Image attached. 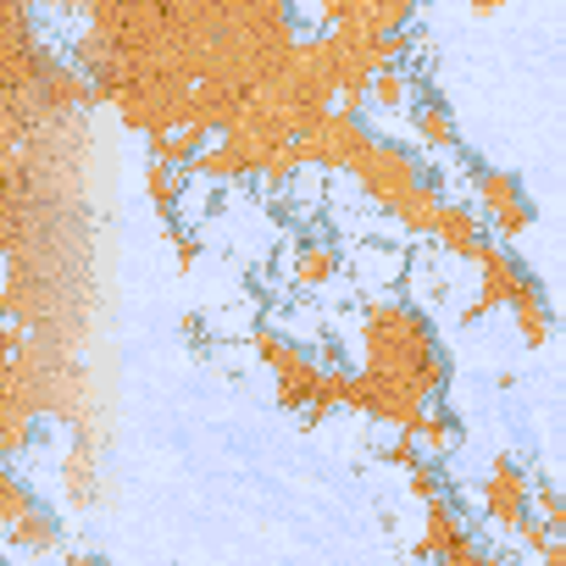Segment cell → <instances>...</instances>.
Returning <instances> with one entry per match:
<instances>
[{
	"label": "cell",
	"instance_id": "6da1fadb",
	"mask_svg": "<svg viewBox=\"0 0 566 566\" xmlns=\"http://www.w3.org/2000/svg\"><path fill=\"white\" fill-rule=\"evenodd\" d=\"M361 367L417 378L433 400L450 384V356L439 350V334L417 301H367L361 306Z\"/></svg>",
	"mask_w": 566,
	"mask_h": 566
},
{
	"label": "cell",
	"instance_id": "7a4b0ae2",
	"mask_svg": "<svg viewBox=\"0 0 566 566\" xmlns=\"http://www.w3.org/2000/svg\"><path fill=\"white\" fill-rule=\"evenodd\" d=\"M250 350L272 373V395H277L283 411H312V400L323 389V373H328V361L317 350H301L295 339H283L277 328H250Z\"/></svg>",
	"mask_w": 566,
	"mask_h": 566
},
{
	"label": "cell",
	"instance_id": "3957f363",
	"mask_svg": "<svg viewBox=\"0 0 566 566\" xmlns=\"http://www.w3.org/2000/svg\"><path fill=\"white\" fill-rule=\"evenodd\" d=\"M350 178H356V189L367 195V206H378V211L389 217V211H395V206H400L428 172H422V161H417L406 145H395V139H373L367 156L350 167Z\"/></svg>",
	"mask_w": 566,
	"mask_h": 566
},
{
	"label": "cell",
	"instance_id": "277c9868",
	"mask_svg": "<svg viewBox=\"0 0 566 566\" xmlns=\"http://www.w3.org/2000/svg\"><path fill=\"white\" fill-rule=\"evenodd\" d=\"M378 134L367 128V117L361 112H345V106H334L328 117H317L306 134H301V150H306V161L312 167H323V172H350L361 156H367V145H373Z\"/></svg>",
	"mask_w": 566,
	"mask_h": 566
},
{
	"label": "cell",
	"instance_id": "5b68a950",
	"mask_svg": "<svg viewBox=\"0 0 566 566\" xmlns=\"http://www.w3.org/2000/svg\"><path fill=\"white\" fill-rule=\"evenodd\" d=\"M472 206L483 211V222H489L494 239H505V244L533 228V200H527L522 178L505 172V167H478V172H472Z\"/></svg>",
	"mask_w": 566,
	"mask_h": 566
},
{
	"label": "cell",
	"instance_id": "8992f818",
	"mask_svg": "<svg viewBox=\"0 0 566 566\" xmlns=\"http://www.w3.org/2000/svg\"><path fill=\"white\" fill-rule=\"evenodd\" d=\"M533 489H538V483L522 472V461L494 455V461H489V472H483V483H478V505H483L489 527L516 538V527L533 516Z\"/></svg>",
	"mask_w": 566,
	"mask_h": 566
},
{
	"label": "cell",
	"instance_id": "52a82bcc",
	"mask_svg": "<svg viewBox=\"0 0 566 566\" xmlns=\"http://www.w3.org/2000/svg\"><path fill=\"white\" fill-rule=\"evenodd\" d=\"M422 560H489V544H478L461 522V511L450 505V494L422 505V538H417Z\"/></svg>",
	"mask_w": 566,
	"mask_h": 566
},
{
	"label": "cell",
	"instance_id": "ba28073f",
	"mask_svg": "<svg viewBox=\"0 0 566 566\" xmlns=\"http://www.w3.org/2000/svg\"><path fill=\"white\" fill-rule=\"evenodd\" d=\"M472 266H478V290H472V306H461V323H483L489 312L511 306V301H516V290L527 283L522 261H516L505 244H483V255H478Z\"/></svg>",
	"mask_w": 566,
	"mask_h": 566
},
{
	"label": "cell",
	"instance_id": "9c48e42d",
	"mask_svg": "<svg viewBox=\"0 0 566 566\" xmlns=\"http://www.w3.org/2000/svg\"><path fill=\"white\" fill-rule=\"evenodd\" d=\"M323 12V29H345V23H361V29H411V18L422 12L417 0H317Z\"/></svg>",
	"mask_w": 566,
	"mask_h": 566
},
{
	"label": "cell",
	"instance_id": "30bf717a",
	"mask_svg": "<svg viewBox=\"0 0 566 566\" xmlns=\"http://www.w3.org/2000/svg\"><path fill=\"white\" fill-rule=\"evenodd\" d=\"M489 222H483V211L478 206H461V200H444V217H439V228H433V244L450 255V261H478L483 255V244H489Z\"/></svg>",
	"mask_w": 566,
	"mask_h": 566
},
{
	"label": "cell",
	"instance_id": "8fae6325",
	"mask_svg": "<svg viewBox=\"0 0 566 566\" xmlns=\"http://www.w3.org/2000/svg\"><path fill=\"white\" fill-rule=\"evenodd\" d=\"M411 134H417V145H428L433 156H455V150H461L455 112H450V106H444V95H439V90H428L422 78H417V101H411Z\"/></svg>",
	"mask_w": 566,
	"mask_h": 566
},
{
	"label": "cell",
	"instance_id": "7c38bea8",
	"mask_svg": "<svg viewBox=\"0 0 566 566\" xmlns=\"http://www.w3.org/2000/svg\"><path fill=\"white\" fill-rule=\"evenodd\" d=\"M339 266H345L339 244L306 233V239L290 244V290H328V283L339 277Z\"/></svg>",
	"mask_w": 566,
	"mask_h": 566
},
{
	"label": "cell",
	"instance_id": "4fadbf2b",
	"mask_svg": "<svg viewBox=\"0 0 566 566\" xmlns=\"http://www.w3.org/2000/svg\"><path fill=\"white\" fill-rule=\"evenodd\" d=\"M350 272H356L361 290H400V283L411 277V255L395 250V244H356Z\"/></svg>",
	"mask_w": 566,
	"mask_h": 566
},
{
	"label": "cell",
	"instance_id": "5bb4252c",
	"mask_svg": "<svg viewBox=\"0 0 566 566\" xmlns=\"http://www.w3.org/2000/svg\"><path fill=\"white\" fill-rule=\"evenodd\" d=\"M444 178H422L395 211H389V222H400V233H417V239H433V228H439V217H444Z\"/></svg>",
	"mask_w": 566,
	"mask_h": 566
},
{
	"label": "cell",
	"instance_id": "9a60e30c",
	"mask_svg": "<svg viewBox=\"0 0 566 566\" xmlns=\"http://www.w3.org/2000/svg\"><path fill=\"white\" fill-rule=\"evenodd\" d=\"M511 312V323H516V339L527 345V350H538V345H549V301H544V290L527 277L522 290H516V301L505 306Z\"/></svg>",
	"mask_w": 566,
	"mask_h": 566
},
{
	"label": "cell",
	"instance_id": "2e32d148",
	"mask_svg": "<svg viewBox=\"0 0 566 566\" xmlns=\"http://www.w3.org/2000/svg\"><path fill=\"white\" fill-rule=\"evenodd\" d=\"M411 301L417 306H428V312H439V306H455L461 301V283H455V272L450 266H439V261H411Z\"/></svg>",
	"mask_w": 566,
	"mask_h": 566
},
{
	"label": "cell",
	"instance_id": "e0dca14e",
	"mask_svg": "<svg viewBox=\"0 0 566 566\" xmlns=\"http://www.w3.org/2000/svg\"><path fill=\"white\" fill-rule=\"evenodd\" d=\"M0 533H7V544H12V549H23V555H56V549H62V522H56L45 505H34L23 522L0 527Z\"/></svg>",
	"mask_w": 566,
	"mask_h": 566
},
{
	"label": "cell",
	"instance_id": "ac0fdd59",
	"mask_svg": "<svg viewBox=\"0 0 566 566\" xmlns=\"http://www.w3.org/2000/svg\"><path fill=\"white\" fill-rule=\"evenodd\" d=\"M195 178H211V184H222V189H233V184H244V178H255L250 172V161L239 156V145L222 134V139H211L200 156H195V167H189Z\"/></svg>",
	"mask_w": 566,
	"mask_h": 566
},
{
	"label": "cell",
	"instance_id": "d6986e66",
	"mask_svg": "<svg viewBox=\"0 0 566 566\" xmlns=\"http://www.w3.org/2000/svg\"><path fill=\"white\" fill-rule=\"evenodd\" d=\"M62 489H67V505L73 511H90L95 505V444H90V433L73 439V450L62 461Z\"/></svg>",
	"mask_w": 566,
	"mask_h": 566
},
{
	"label": "cell",
	"instance_id": "ffe728a7",
	"mask_svg": "<svg viewBox=\"0 0 566 566\" xmlns=\"http://www.w3.org/2000/svg\"><path fill=\"white\" fill-rule=\"evenodd\" d=\"M211 145V128H167V134H150V161H172V167H195V156Z\"/></svg>",
	"mask_w": 566,
	"mask_h": 566
},
{
	"label": "cell",
	"instance_id": "44dd1931",
	"mask_svg": "<svg viewBox=\"0 0 566 566\" xmlns=\"http://www.w3.org/2000/svg\"><path fill=\"white\" fill-rule=\"evenodd\" d=\"M406 433H417V444H422L433 461H444V455L461 450V422H455L444 406H428V411L417 417V428H406Z\"/></svg>",
	"mask_w": 566,
	"mask_h": 566
},
{
	"label": "cell",
	"instance_id": "7402d4cb",
	"mask_svg": "<svg viewBox=\"0 0 566 566\" xmlns=\"http://www.w3.org/2000/svg\"><path fill=\"white\" fill-rule=\"evenodd\" d=\"M411 101H417V78L406 73V62H395L373 78V112H400Z\"/></svg>",
	"mask_w": 566,
	"mask_h": 566
},
{
	"label": "cell",
	"instance_id": "603a6c76",
	"mask_svg": "<svg viewBox=\"0 0 566 566\" xmlns=\"http://www.w3.org/2000/svg\"><path fill=\"white\" fill-rule=\"evenodd\" d=\"M34 505H40V500H34V489L23 483V472H7V478H0V527L23 522Z\"/></svg>",
	"mask_w": 566,
	"mask_h": 566
},
{
	"label": "cell",
	"instance_id": "cb8c5ba5",
	"mask_svg": "<svg viewBox=\"0 0 566 566\" xmlns=\"http://www.w3.org/2000/svg\"><path fill=\"white\" fill-rule=\"evenodd\" d=\"M378 461H384V467H395V472H411L417 461H428V450L417 444V433H400V439H389V444L378 450Z\"/></svg>",
	"mask_w": 566,
	"mask_h": 566
},
{
	"label": "cell",
	"instance_id": "d4e9b609",
	"mask_svg": "<svg viewBox=\"0 0 566 566\" xmlns=\"http://www.w3.org/2000/svg\"><path fill=\"white\" fill-rule=\"evenodd\" d=\"M406 489H411L422 505H428V500H439V494H450V489H444V478H439V467H433V455H428V461H417V467L406 472Z\"/></svg>",
	"mask_w": 566,
	"mask_h": 566
},
{
	"label": "cell",
	"instance_id": "484cf974",
	"mask_svg": "<svg viewBox=\"0 0 566 566\" xmlns=\"http://www.w3.org/2000/svg\"><path fill=\"white\" fill-rule=\"evenodd\" d=\"M533 505H538V516L555 527V538H566V494L549 489V483H538V489H533Z\"/></svg>",
	"mask_w": 566,
	"mask_h": 566
},
{
	"label": "cell",
	"instance_id": "4316f807",
	"mask_svg": "<svg viewBox=\"0 0 566 566\" xmlns=\"http://www.w3.org/2000/svg\"><path fill=\"white\" fill-rule=\"evenodd\" d=\"M549 538H555V527H549V522H544V516H538V522H533V516H527V522H522V527H516V544H522V549H527V555H544V549H549Z\"/></svg>",
	"mask_w": 566,
	"mask_h": 566
},
{
	"label": "cell",
	"instance_id": "83f0119b",
	"mask_svg": "<svg viewBox=\"0 0 566 566\" xmlns=\"http://www.w3.org/2000/svg\"><path fill=\"white\" fill-rule=\"evenodd\" d=\"M178 328H184V339H189L195 350H206V345H211V323H206V317H184Z\"/></svg>",
	"mask_w": 566,
	"mask_h": 566
},
{
	"label": "cell",
	"instance_id": "f1b7e54d",
	"mask_svg": "<svg viewBox=\"0 0 566 566\" xmlns=\"http://www.w3.org/2000/svg\"><path fill=\"white\" fill-rule=\"evenodd\" d=\"M544 566H566V538H549V549L538 555Z\"/></svg>",
	"mask_w": 566,
	"mask_h": 566
},
{
	"label": "cell",
	"instance_id": "f546056e",
	"mask_svg": "<svg viewBox=\"0 0 566 566\" xmlns=\"http://www.w3.org/2000/svg\"><path fill=\"white\" fill-rule=\"evenodd\" d=\"M467 7H472L478 18H489V12H500V7H505V0H467Z\"/></svg>",
	"mask_w": 566,
	"mask_h": 566
}]
</instances>
